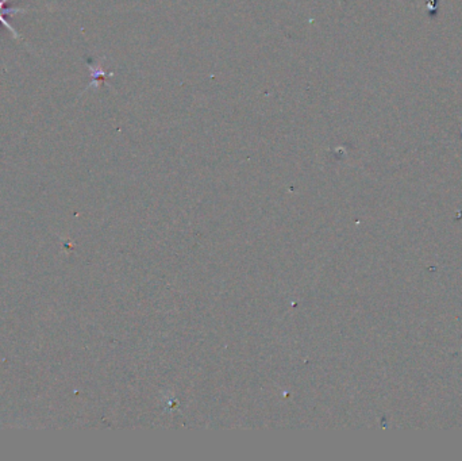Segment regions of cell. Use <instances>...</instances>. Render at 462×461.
Returning a JSON list of instances; mask_svg holds the SVG:
<instances>
[{
    "mask_svg": "<svg viewBox=\"0 0 462 461\" xmlns=\"http://www.w3.org/2000/svg\"><path fill=\"white\" fill-rule=\"evenodd\" d=\"M6 3H7V0H0V23H3L15 37H18V33L15 32V29L3 18V14H14V12H21L23 10H21V8H6L4 7Z\"/></svg>",
    "mask_w": 462,
    "mask_h": 461,
    "instance_id": "6da1fadb",
    "label": "cell"
}]
</instances>
